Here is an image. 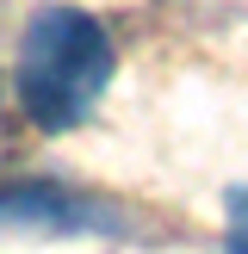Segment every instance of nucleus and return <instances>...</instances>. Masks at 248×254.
Returning <instances> with one entry per match:
<instances>
[{
    "mask_svg": "<svg viewBox=\"0 0 248 254\" xmlns=\"http://www.w3.org/2000/svg\"><path fill=\"white\" fill-rule=\"evenodd\" d=\"M112 81V37L81 6H44L19 37V106L37 130H74Z\"/></svg>",
    "mask_w": 248,
    "mask_h": 254,
    "instance_id": "nucleus-1",
    "label": "nucleus"
},
{
    "mask_svg": "<svg viewBox=\"0 0 248 254\" xmlns=\"http://www.w3.org/2000/svg\"><path fill=\"white\" fill-rule=\"evenodd\" d=\"M223 242L230 254H248V186H230L223 198Z\"/></svg>",
    "mask_w": 248,
    "mask_h": 254,
    "instance_id": "nucleus-2",
    "label": "nucleus"
}]
</instances>
